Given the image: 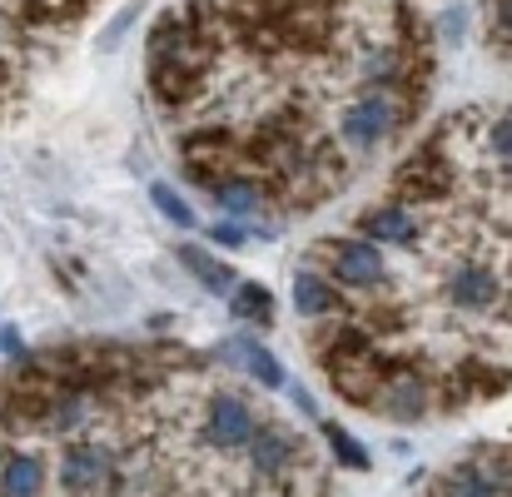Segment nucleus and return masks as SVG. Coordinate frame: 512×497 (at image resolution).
<instances>
[{
  "label": "nucleus",
  "instance_id": "obj_1",
  "mask_svg": "<svg viewBox=\"0 0 512 497\" xmlns=\"http://www.w3.org/2000/svg\"><path fill=\"white\" fill-rule=\"evenodd\" d=\"M398 120H403V105H398V100L368 95V100H358L353 110H343V140H348L353 150H368V145H378L383 135H393Z\"/></svg>",
  "mask_w": 512,
  "mask_h": 497
},
{
  "label": "nucleus",
  "instance_id": "obj_14",
  "mask_svg": "<svg viewBox=\"0 0 512 497\" xmlns=\"http://www.w3.org/2000/svg\"><path fill=\"white\" fill-rule=\"evenodd\" d=\"M209 194H214V199H219V204H224L229 214H254V209L264 204V194H259V189H254L249 179H219V184H214Z\"/></svg>",
  "mask_w": 512,
  "mask_h": 497
},
{
  "label": "nucleus",
  "instance_id": "obj_10",
  "mask_svg": "<svg viewBox=\"0 0 512 497\" xmlns=\"http://www.w3.org/2000/svg\"><path fill=\"white\" fill-rule=\"evenodd\" d=\"M179 259H184V269H189V274H194V279H199L209 294H224V289H234V274H229V269H224L214 254H204L199 244H184V249H179Z\"/></svg>",
  "mask_w": 512,
  "mask_h": 497
},
{
  "label": "nucleus",
  "instance_id": "obj_16",
  "mask_svg": "<svg viewBox=\"0 0 512 497\" xmlns=\"http://www.w3.org/2000/svg\"><path fill=\"white\" fill-rule=\"evenodd\" d=\"M324 438H329V448H334V458H339L343 468H353V473H363L373 458H368V448L358 443V438H348L343 428H334V423H324Z\"/></svg>",
  "mask_w": 512,
  "mask_h": 497
},
{
  "label": "nucleus",
  "instance_id": "obj_13",
  "mask_svg": "<svg viewBox=\"0 0 512 497\" xmlns=\"http://www.w3.org/2000/svg\"><path fill=\"white\" fill-rule=\"evenodd\" d=\"M45 488V473H40V463L35 458H10L5 468H0V493H10V497H25V493H40Z\"/></svg>",
  "mask_w": 512,
  "mask_h": 497
},
{
  "label": "nucleus",
  "instance_id": "obj_18",
  "mask_svg": "<svg viewBox=\"0 0 512 497\" xmlns=\"http://www.w3.org/2000/svg\"><path fill=\"white\" fill-rule=\"evenodd\" d=\"M209 239H214L219 249H239L249 234H244V224H239V219H219V224H209Z\"/></svg>",
  "mask_w": 512,
  "mask_h": 497
},
{
  "label": "nucleus",
  "instance_id": "obj_4",
  "mask_svg": "<svg viewBox=\"0 0 512 497\" xmlns=\"http://www.w3.org/2000/svg\"><path fill=\"white\" fill-rule=\"evenodd\" d=\"M110 483V453L100 443H70L60 453V488L70 493H95Z\"/></svg>",
  "mask_w": 512,
  "mask_h": 497
},
{
  "label": "nucleus",
  "instance_id": "obj_15",
  "mask_svg": "<svg viewBox=\"0 0 512 497\" xmlns=\"http://www.w3.org/2000/svg\"><path fill=\"white\" fill-rule=\"evenodd\" d=\"M150 199H155V209H160L170 224H179V229H194V224H199V219H194V209H189V199H184V194H174L165 179H155V184H150Z\"/></svg>",
  "mask_w": 512,
  "mask_h": 497
},
{
  "label": "nucleus",
  "instance_id": "obj_2",
  "mask_svg": "<svg viewBox=\"0 0 512 497\" xmlns=\"http://www.w3.org/2000/svg\"><path fill=\"white\" fill-rule=\"evenodd\" d=\"M254 428H259V418L249 413V403H244V398H234V393H219V398L209 403L204 438H209L214 448H224V453H234V448H249Z\"/></svg>",
  "mask_w": 512,
  "mask_h": 497
},
{
  "label": "nucleus",
  "instance_id": "obj_19",
  "mask_svg": "<svg viewBox=\"0 0 512 497\" xmlns=\"http://www.w3.org/2000/svg\"><path fill=\"white\" fill-rule=\"evenodd\" d=\"M493 150H498V160H503V169H508V155H512V125H508V115L493 125Z\"/></svg>",
  "mask_w": 512,
  "mask_h": 497
},
{
  "label": "nucleus",
  "instance_id": "obj_20",
  "mask_svg": "<svg viewBox=\"0 0 512 497\" xmlns=\"http://www.w3.org/2000/svg\"><path fill=\"white\" fill-rule=\"evenodd\" d=\"M284 388H289V398H294V408H299V413L319 418V403H314V393H304V388H299V383H289V378H284Z\"/></svg>",
  "mask_w": 512,
  "mask_h": 497
},
{
  "label": "nucleus",
  "instance_id": "obj_8",
  "mask_svg": "<svg viewBox=\"0 0 512 497\" xmlns=\"http://www.w3.org/2000/svg\"><path fill=\"white\" fill-rule=\"evenodd\" d=\"M249 448H254V468H259V473H284V468L294 463V438H284L274 423L254 428Z\"/></svg>",
  "mask_w": 512,
  "mask_h": 497
},
{
  "label": "nucleus",
  "instance_id": "obj_12",
  "mask_svg": "<svg viewBox=\"0 0 512 497\" xmlns=\"http://www.w3.org/2000/svg\"><path fill=\"white\" fill-rule=\"evenodd\" d=\"M229 309L239 319H249V324H269L274 319V294L264 284H234L229 289Z\"/></svg>",
  "mask_w": 512,
  "mask_h": 497
},
{
  "label": "nucleus",
  "instance_id": "obj_9",
  "mask_svg": "<svg viewBox=\"0 0 512 497\" xmlns=\"http://www.w3.org/2000/svg\"><path fill=\"white\" fill-rule=\"evenodd\" d=\"M363 234L383 239V244H413L418 239V219L408 209H373V214H363Z\"/></svg>",
  "mask_w": 512,
  "mask_h": 497
},
{
  "label": "nucleus",
  "instance_id": "obj_6",
  "mask_svg": "<svg viewBox=\"0 0 512 497\" xmlns=\"http://www.w3.org/2000/svg\"><path fill=\"white\" fill-rule=\"evenodd\" d=\"M383 393L373 398V408H383L388 418H423V408H428V388H423V378H413V373H398L393 383H378Z\"/></svg>",
  "mask_w": 512,
  "mask_h": 497
},
{
  "label": "nucleus",
  "instance_id": "obj_3",
  "mask_svg": "<svg viewBox=\"0 0 512 497\" xmlns=\"http://www.w3.org/2000/svg\"><path fill=\"white\" fill-rule=\"evenodd\" d=\"M219 358L229 363V368H239V373H249L254 383H264V388H284V363L264 348V338H254V333H234V338H224L219 343Z\"/></svg>",
  "mask_w": 512,
  "mask_h": 497
},
{
  "label": "nucleus",
  "instance_id": "obj_11",
  "mask_svg": "<svg viewBox=\"0 0 512 497\" xmlns=\"http://www.w3.org/2000/svg\"><path fill=\"white\" fill-rule=\"evenodd\" d=\"M453 299H458L463 309H488V304L498 299V279H493L488 269H463V274L453 279Z\"/></svg>",
  "mask_w": 512,
  "mask_h": 497
},
{
  "label": "nucleus",
  "instance_id": "obj_7",
  "mask_svg": "<svg viewBox=\"0 0 512 497\" xmlns=\"http://www.w3.org/2000/svg\"><path fill=\"white\" fill-rule=\"evenodd\" d=\"M294 309L309 314V319H324V314L339 309V289L329 279H319L314 269H299V279H294Z\"/></svg>",
  "mask_w": 512,
  "mask_h": 497
},
{
  "label": "nucleus",
  "instance_id": "obj_21",
  "mask_svg": "<svg viewBox=\"0 0 512 497\" xmlns=\"http://www.w3.org/2000/svg\"><path fill=\"white\" fill-rule=\"evenodd\" d=\"M0 353H10V358H20V353H25V343H20V333L15 329H0Z\"/></svg>",
  "mask_w": 512,
  "mask_h": 497
},
{
  "label": "nucleus",
  "instance_id": "obj_5",
  "mask_svg": "<svg viewBox=\"0 0 512 497\" xmlns=\"http://www.w3.org/2000/svg\"><path fill=\"white\" fill-rule=\"evenodd\" d=\"M329 264H334V279L353 284V289H368V284H383V254L368 244V239H343L329 244Z\"/></svg>",
  "mask_w": 512,
  "mask_h": 497
},
{
  "label": "nucleus",
  "instance_id": "obj_17",
  "mask_svg": "<svg viewBox=\"0 0 512 497\" xmlns=\"http://www.w3.org/2000/svg\"><path fill=\"white\" fill-rule=\"evenodd\" d=\"M135 20H140V5H130V10H120V15L110 20V30L100 35V50H115V45H120V40L130 35V25H135Z\"/></svg>",
  "mask_w": 512,
  "mask_h": 497
}]
</instances>
